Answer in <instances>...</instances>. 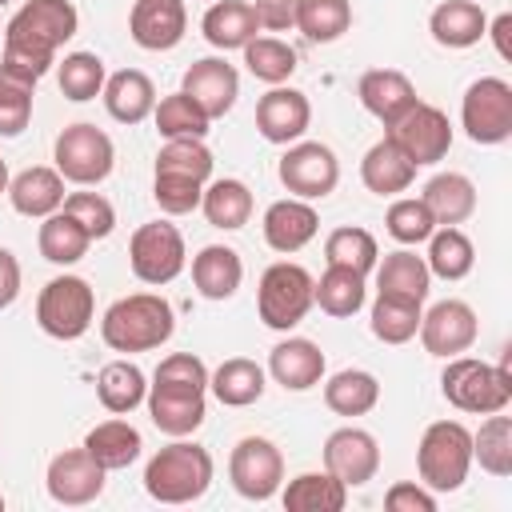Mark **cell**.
<instances>
[{
  "label": "cell",
  "instance_id": "obj_1",
  "mask_svg": "<svg viewBox=\"0 0 512 512\" xmlns=\"http://www.w3.org/2000/svg\"><path fill=\"white\" fill-rule=\"evenodd\" d=\"M76 4L72 0H28L4 28V68L40 80L52 64L60 44L76 36Z\"/></svg>",
  "mask_w": 512,
  "mask_h": 512
},
{
  "label": "cell",
  "instance_id": "obj_2",
  "mask_svg": "<svg viewBox=\"0 0 512 512\" xmlns=\"http://www.w3.org/2000/svg\"><path fill=\"white\" fill-rule=\"evenodd\" d=\"M204 392H208V368L192 352H172L160 360L152 384H148V416L164 436H192L204 424Z\"/></svg>",
  "mask_w": 512,
  "mask_h": 512
},
{
  "label": "cell",
  "instance_id": "obj_3",
  "mask_svg": "<svg viewBox=\"0 0 512 512\" xmlns=\"http://www.w3.org/2000/svg\"><path fill=\"white\" fill-rule=\"evenodd\" d=\"M212 176V152L204 148V140H168L156 152V180H152V196L160 204V212L168 216H184L192 208H200L204 184Z\"/></svg>",
  "mask_w": 512,
  "mask_h": 512
},
{
  "label": "cell",
  "instance_id": "obj_4",
  "mask_svg": "<svg viewBox=\"0 0 512 512\" xmlns=\"http://www.w3.org/2000/svg\"><path fill=\"white\" fill-rule=\"evenodd\" d=\"M172 328V304L156 292H132L116 300L100 320V336L112 352H152L172 336Z\"/></svg>",
  "mask_w": 512,
  "mask_h": 512
},
{
  "label": "cell",
  "instance_id": "obj_5",
  "mask_svg": "<svg viewBox=\"0 0 512 512\" xmlns=\"http://www.w3.org/2000/svg\"><path fill=\"white\" fill-rule=\"evenodd\" d=\"M208 484H212L208 448L188 444L180 436L168 448H160L144 468V492L160 504H192L208 492Z\"/></svg>",
  "mask_w": 512,
  "mask_h": 512
},
{
  "label": "cell",
  "instance_id": "obj_6",
  "mask_svg": "<svg viewBox=\"0 0 512 512\" xmlns=\"http://www.w3.org/2000/svg\"><path fill=\"white\" fill-rule=\"evenodd\" d=\"M440 392L460 412H504L512 404V372L508 364H488L472 356H448V368L440 372Z\"/></svg>",
  "mask_w": 512,
  "mask_h": 512
},
{
  "label": "cell",
  "instance_id": "obj_7",
  "mask_svg": "<svg viewBox=\"0 0 512 512\" xmlns=\"http://www.w3.org/2000/svg\"><path fill=\"white\" fill-rule=\"evenodd\" d=\"M472 468V432L460 420H436L424 428L416 448L420 484L432 492H456Z\"/></svg>",
  "mask_w": 512,
  "mask_h": 512
},
{
  "label": "cell",
  "instance_id": "obj_8",
  "mask_svg": "<svg viewBox=\"0 0 512 512\" xmlns=\"http://www.w3.org/2000/svg\"><path fill=\"white\" fill-rule=\"evenodd\" d=\"M96 296L84 276H52L36 296V324L52 340H80L92 328Z\"/></svg>",
  "mask_w": 512,
  "mask_h": 512
},
{
  "label": "cell",
  "instance_id": "obj_9",
  "mask_svg": "<svg viewBox=\"0 0 512 512\" xmlns=\"http://www.w3.org/2000/svg\"><path fill=\"white\" fill-rule=\"evenodd\" d=\"M312 284L316 280L308 276V268H300L292 260L268 264L264 276H260V288H256V312H260V320L268 328H276V332L296 328L308 316V308H312Z\"/></svg>",
  "mask_w": 512,
  "mask_h": 512
},
{
  "label": "cell",
  "instance_id": "obj_10",
  "mask_svg": "<svg viewBox=\"0 0 512 512\" xmlns=\"http://www.w3.org/2000/svg\"><path fill=\"white\" fill-rule=\"evenodd\" d=\"M52 156H56V172L72 184H84V188L108 180V172L116 164V148H112L108 132L96 124H68L56 136Z\"/></svg>",
  "mask_w": 512,
  "mask_h": 512
},
{
  "label": "cell",
  "instance_id": "obj_11",
  "mask_svg": "<svg viewBox=\"0 0 512 512\" xmlns=\"http://www.w3.org/2000/svg\"><path fill=\"white\" fill-rule=\"evenodd\" d=\"M184 236L176 224L168 220H152V224H140L128 240V264L136 272L140 284H172L180 272H184Z\"/></svg>",
  "mask_w": 512,
  "mask_h": 512
},
{
  "label": "cell",
  "instance_id": "obj_12",
  "mask_svg": "<svg viewBox=\"0 0 512 512\" xmlns=\"http://www.w3.org/2000/svg\"><path fill=\"white\" fill-rule=\"evenodd\" d=\"M460 124L472 144H504L512 136V84L500 76L472 80L460 104Z\"/></svg>",
  "mask_w": 512,
  "mask_h": 512
},
{
  "label": "cell",
  "instance_id": "obj_13",
  "mask_svg": "<svg viewBox=\"0 0 512 512\" xmlns=\"http://www.w3.org/2000/svg\"><path fill=\"white\" fill-rule=\"evenodd\" d=\"M388 140H392L416 168H424V164H436V160L448 156V148H452V124H448V116H444L436 104L416 100L400 120L388 124Z\"/></svg>",
  "mask_w": 512,
  "mask_h": 512
},
{
  "label": "cell",
  "instance_id": "obj_14",
  "mask_svg": "<svg viewBox=\"0 0 512 512\" xmlns=\"http://www.w3.org/2000/svg\"><path fill=\"white\" fill-rule=\"evenodd\" d=\"M280 184L296 196V200H320L336 188L340 180V164H336V152L320 140H296L284 156H280V168H276Z\"/></svg>",
  "mask_w": 512,
  "mask_h": 512
},
{
  "label": "cell",
  "instance_id": "obj_15",
  "mask_svg": "<svg viewBox=\"0 0 512 512\" xmlns=\"http://www.w3.org/2000/svg\"><path fill=\"white\" fill-rule=\"evenodd\" d=\"M228 480L244 500H268L280 492L284 456L264 436H244L228 456Z\"/></svg>",
  "mask_w": 512,
  "mask_h": 512
},
{
  "label": "cell",
  "instance_id": "obj_16",
  "mask_svg": "<svg viewBox=\"0 0 512 512\" xmlns=\"http://www.w3.org/2000/svg\"><path fill=\"white\" fill-rule=\"evenodd\" d=\"M416 332H420V344H424L428 356H444L448 360V356H460V352H468L476 344L480 324H476V312L464 300H440L420 316Z\"/></svg>",
  "mask_w": 512,
  "mask_h": 512
},
{
  "label": "cell",
  "instance_id": "obj_17",
  "mask_svg": "<svg viewBox=\"0 0 512 512\" xmlns=\"http://www.w3.org/2000/svg\"><path fill=\"white\" fill-rule=\"evenodd\" d=\"M376 468H380V448H376L372 432L348 424L324 440V472H332L344 488L368 484L376 476Z\"/></svg>",
  "mask_w": 512,
  "mask_h": 512
},
{
  "label": "cell",
  "instance_id": "obj_18",
  "mask_svg": "<svg viewBox=\"0 0 512 512\" xmlns=\"http://www.w3.org/2000/svg\"><path fill=\"white\" fill-rule=\"evenodd\" d=\"M104 468L88 456V448H68L60 456H52L48 464V496L64 508H80V504H92L100 492H104Z\"/></svg>",
  "mask_w": 512,
  "mask_h": 512
},
{
  "label": "cell",
  "instance_id": "obj_19",
  "mask_svg": "<svg viewBox=\"0 0 512 512\" xmlns=\"http://www.w3.org/2000/svg\"><path fill=\"white\" fill-rule=\"evenodd\" d=\"M308 120H312V104L300 88L276 84L256 100V128L268 144H296L308 132Z\"/></svg>",
  "mask_w": 512,
  "mask_h": 512
},
{
  "label": "cell",
  "instance_id": "obj_20",
  "mask_svg": "<svg viewBox=\"0 0 512 512\" xmlns=\"http://www.w3.org/2000/svg\"><path fill=\"white\" fill-rule=\"evenodd\" d=\"M188 8L184 0H136L128 12V32L144 52H168L184 40Z\"/></svg>",
  "mask_w": 512,
  "mask_h": 512
},
{
  "label": "cell",
  "instance_id": "obj_21",
  "mask_svg": "<svg viewBox=\"0 0 512 512\" xmlns=\"http://www.w3.org/2000/svg\"><path fill=\"white\" fill-rule=\"evenodd\" d=\"M180 92H188V96L200 104V112H204L208 120H216V116H224V112L236 104V96H240V76H236V68H232L228 60L204 56V60H196V64L184 72Z\"/></svg>",
  "mask_w": 512,
  "mask_h": 512
},
{
  "label": "cell",
  "instance_id": "obj_22",
  "mask_svg": "<svg viewBox=\"0 0 512 512\" xmlns=\"http://www.w3.org/2000/svg\"><path fill=\"white\" fill-rule=\"evenodd\" d=\"M356 96H360L364 112L376 116L384 128H388L392 120H400V116L416 104L412 80H408L404 72H396V68H372V72H364L360 84H356Z\"/></svg>",
  "mask_w": 512,
  "mask_h": 512
},
{
  "label": "cell",
  "instance_id": "obj_23",
  "mask_svg": "<svg viewBox=\"0 0 512 512\" xmlns=\"http://www.w3.org/2000/svg\"><path fill=\"white\" fill-rule=\"evenodd\" d=\"M268 376L288 392H308L324 376V352L304 336H288L268 352Z\"/></svg>",
  "mask_w": 512,
  "mask_h": 512
},
{
  "label": "cell",
  "instance_id": "obj_24",
  "mask_svg": "<svg viewBox=\"0 0 512 512\" xmlns=\"http://www.w3.org/2000/svg\"><path fill=\"white\" fill-rule=\"evenodd\" d=\"M316 228H320L316 208L308 200H296V196L276 200L264 212V240H268L272 252H284V256L288 252H300L316 236Z\"/></svg>",
  "mask_w": 512,
  "mask_h": 512
},
{
  "label": "cell",
  "instance_id": "obj_25",
  "mask_svg": "<svg viewBox=\"0 0 512 512\" xmlns=\"http://www.w3.org/2000/svg\"><path fill=\"white\" fill-rule=\"evenodd\" d=\"M104 108H108V116L112 120H120V124H140V120H148L152 116V108H156V88H152V80L140 72V68H120V72H112L108 80H104Z\"/></svg>",
  "mask_w": 512,
  "mask_h": 512
},
{
  "label": "cell",
  "instance_id": "obj_26",
  "mask_svg": "<svg viewBox=\"0 0 512 512\" xmlns=\"http://www.w3.org/2000/svg\"><path fill=\"white\" fill-rule=\"evenodd\" d=\"M8 200L20 216H32V220H44L52 216L60 204H64V176L56 168H24L20 176L8 180Z\"/></svg>",
  "mask_w": 512,
  "mask_h": 512
},
{
  "label": "cell",
  "instance_id": "obj_27",
  "mask_svg": "<svg viewBox=\"0 0 512 512\" xmlns=\"http://www.w3.org/2000/svg\"><path fill=\"white\" fill-rule=\"evenodd\" d=\"M244 280V264H240V252L228 248V244H208L192 256V284L204 300H228L236 296Z\"/></svg>",
  "mask_w": 512,
  "mask_h": 512
},
{
  "label": "cell",
  "instance_id": "obj_28",
  "mask_svg": "<svg viewBox=\"0 0 512 512\" xmlns=\"http://www.w3.org/2000/svg\"><path fill=\"white\" fill-rule=\"evenodd\" d=\"M428 32L444 48H472L480 36H488V16L476 0H444L432 8Z\"/></svg>",
  "mask_w": 512,
  "mask_h": 512
},
{
  "label": "cell",
  "instance_id": "obj_29",
  "mask_svg": "<svg viewBox=\"0 0 512 512\" xmlns=\"http://www.w3.org/2000/svg\"><path fill=\"white\" fill-rule=\"evenodd\" d=\"M360 180H364V188L376 192V196H396V192H404V188L416 180V164L384 136V140H376V144L364 152V160H360Z\"/></svg>",
  "mask_w": 512,
  "mask_h": 512
},
{
  "label": "cell",
  "instance_id": "obj_30",
  "mask_svg": "<svg viewBox=\"0 0 512 512\" xmlns=\"http://www.w3.org/2000/svg\"><path fill=\"white\" fill-rule=\"evenodd\" d=\"M420 200L428 204L436 228H452V224H464L476 212V184L464 172H440L424 184Z\"/></svg>",
  "mask_w": 512,
  "mask_h": 512
},
{
  "label": "cell",
  "instance_id": "obj_31",
  "mask_svg": "<svg viewBox=\"0 0 512 512\" xmlns=\"http://www.w3.org/2000/svg\"><path fill=\"white\" fill-rule=\"evenodd\" d=\"M200 32H204V40H208L212 48L232 52V48H244V44L260 32V24H256L252 4H244V0H216V4L204 12Z\"/></svg>",
  "mask_w": 512,
  "mask_h": 512
},
{
  "label": "cell",
  "instance_id": "obj_32",
  "mask_svg": "<svg viewBox=\"0 0 512 512\" xmlns=\"http://www.w3.org/2000/svg\"><path fill=\"white\" fill-rule=\"evenodd\" d=\"M428 288H432V272H428L424 256L400 248V252H388L384 260H376V292H388V296H404V300L424 304Z\"/></svg>",
  "mask_w": 512,
  "mask_h": 512
},
{
  "label": "cell",
  "instance_id": "obj_33",
  "mask_svg": "<svg viewBox=\"0 0 512 512\" xmlns=\"http://www.w3.org/2000/svg\"><path fill=\"white\" fill-rule=\"evenodd\" d=\"M208 388L224 408H248L264 396V368L248 356H232L208 376Z\"/></svg>",
  "mask_w": 512,
  "mask_h": 512
},
{
  "label": "cell",
  "instance_id": "obj_34",
  "mask_svg": "<svg viewBox=\"0 0 512 512\" xmlns=\"http://www.w3.org/2000/svg\"><path fill=\"white\" fill-rule=\"evenodd\" d=\"M200 208H204V220H208L212 228L236 232V228H244V224H248V216H252V192H248V184H244V180L224 176V180L204 184Z\"/></svg>",
  "mask_w": 512,
  "mask_h": 512
},
{
  "label": "cell",
  "instance_id": "obj_35",
  "mask_svg": "<svg viewBox=\"0 0 512 512\" xmlns=\"http://www.w3.org/2000/svg\"><path fill=\"white\" fill-rule=\"evenodd\" d=\"M84 448H88V456H92L104 472H116V468H128V464L140 456L144 440H140V432H136L128 420H104V424H96V428L84 436Z\"/></svg>",
  "mask_w": 512,
  "mask_h": 512
},
{
  "label": "cell",
  "instance_id": "obj_36",
  "mask_svg": "<svg viewBox=\"0 0 512 512\" xmlns=\"http://www.w3.org/2000/svg\"><path fill=\"white\" fill-rule=\"evenodd\" d=\"M364 276L352 272V268H340V264H328L324 276L312 284V304H320V312L344 320V316H356L364 308Z\"/></svg>",
  "mask_w": 512,
  "mask_h": 512
},
{
  "label": "cell",
  "instance_id": "obj_37",
  "mask_svg": "<svg viewBox=\"0 0 512 512\" xmlns=\"http://www.w3.org/2000/svg\"><path fill=\"white\" fill-rule=\"evenodd\" d=\"M284 508L288 512H340L348 500V488L332 472H300L284 488Z\"/></svg>",
  "mask_w": 512,
  "mask_h": 512
},
{
  "label": "cell",
  "instance_id": "obj_38",
  "mask_svg": "<svg viewBox=\"0 0 512 512\" xmlns=\"http://www.w3.org/2000/svg\"><path fill=\"white\" fill-rule=\"evenodd\" d=\"M380 400V380L364 368H344L324 384V404L336 416H364Z\"/></svg>",
  "mask_w": 512,
  "mask_h": 512
},
{
  "label": "cell",
  "instance_id": "obj_39",
  "mask_svg": "<svg viewBox=\"0 0 512 512\" xmlns=\"http://www.w3.org/2000/svg\"><path fill=\"white\" fill-rule=\"evenodd\" d=\"M36 244H40V256L48 260V264H60V268H68V264H76L84 252H88V244H92V236L64 212V208H56L52 216H44V224H40V236H36Z\"/></svg>",
  "mask_w": 512,
  "mask_h": 512
},
{
  "label": "cell",
  "instance_id": "obj_40",
  "mask_svg": "<svg viewBox=\"0 0 512 512\" xmlns=\"http://www.w3.org/2000/svg\"><path fill=\"white\" fill-rule=\"evenodd\" d=\"M96 396H100V404H104L108 412L124 416V412H132L136 404H144V396H148L144 372H140L132 360H112V364H104L100 376H96Z\"/></svg>",
  "mask_w": 512,
  "mask_h": 512
},
{
  "label": "cell",
  "instance_id": "obj_41",
  "mask_svg": "<svg viewBox=\"0 0 512 512\" xmlns=\"http://www.w3.org/2000/svg\"><path fill=\"white\" fill-rule=\"evenodd\" d=\"M428 272L440 276V280H464L476 264V248L472 240L452 224V228H436L428 236V256H424Z\"/></svg>",
  "mask_w": 512,
  "mask_h": 512
},
{
  "label": "cell",
  "instance_id": "obj_42",
  "mask_svg": "<svg viewBox=\"0 0 512 512\" xmlns=\"http://www.w3.org/2000/svg\"><path fill=\"white\" fill-rule=\"evenodd\" d=\"M420 304L416 300H404V296H388V292H376L372 300V336L384 340V344H408L420 328Z\"/></svg>",
  "mask_w": 512,
  "mask_h": 512
},
{
  "label": "cell",
  "instance_id": "obj_43",
  "mask_svg": "<svg viewBox=\"0 0 512 512\" xmlns=\"http://www.w3.org/2000/svg\"><path fill=\"white\" fill-rule=\"evenodd\" d=\"M472 460H480L488 476H512V416L488 412L480 432H472Z\"/></svg>",
  "mask_w": 512,
  "mask_h": 512
},
{
  "label": "cell",
  "instance_id": "obj_44",
  "mask_svg": "<svg viewBox=\"0 0 512 512\" xmlns=\"http://www.w3.org/2000/svg\"><path fill=\"white\" fill-rule=\"evenodd\" d=\"M296 28L312 44H332L352 28V4L348 0H300Z\"/></svg>",
  "mask_w": 512,
  "mask_h": 512
},
{
  "label": "cell",
  "instance_id": "obj_45",
  "mask_svg": "<svg viewBox=\"0 0 512 512\" xmlns=\"http://www.w3.org/2000/svg\"><path fill=\"white\" fill-rule=\"evenodd\" d=\"M152 120H156V132H160L164 140H184V136L204 140V132H208V124H212L188 92H172V96H164V100L152 108Z\"/></svg>",
  "mask_w": 512,
  "mask_h": 512
},
{
  "label": "cell",
  "instance_id": "obj_46",
  "mask_svg": "<svg viewBox=\"0 0 512 512\" xmlns=\"http://www.w3.org/2000/svg\"><path fill=\"white\" fill-rule=\"evenodd\" d=\"M244 64H248V72L256 80H264V84L276 88V84H284L296 72V48L284 44V40H276V36H252L244 44Z\"/></svg>",
  "mask_w": 512,
  "mask_h": 512
},
{
  "label": "cell",
  "instance_id": "obj_47",
  "mask_svg": "<svg viewBox=\"0 0 512 512\" xmlns=\"http://www.w3.org/2000/svg\"><path fill=\"white\" fill-rule=\"evenodd\" d=\"M324 256H328V264H340V268H352V272L368 276L376 268V260H380V248H376V236L368 228H352L348 224V228L328 232Z\"/></svg>",
  "mask_w": 512,
  "mask_h": 512
},
{
  "label": "cell",
  "instance_id": "obj_48",
  "mask_svg": "<svg viewBox=\"0 0 512 512\" xmlns=\"http://www.w3.org/2000/svg\"><path fill=\"white\" fill-rule=\"evenodd\" d=\"M104 60L96 52H68L60 60V72H56V84L68 100L84 104V100H96L104 92Z\"/></svg>",
  "mask_w": 512,
  "mask_h": 512
},
{
  "label": "cell",
  "instance_id": "obj_49",
  "mask_svg": "<svg viewBox=\"0 0 512 512\" xmlns=\"http://www.w3.org/2000/svg\"><path fill=\"white\" fill-rule=\"evenodd\" d=\"M32 96H36V80L0 64V136H20L28 128Z\"/></svg>",
  "mask_w": 512,
  "mask_h": 512
},
{
  "label": "cell",
  "instance_id": "obj_50",
  "mask_svg": "<svg viewBox=\"0 0 512 512\" xmlns=\"http://www.w3.org/2000/svg\"><path fill=\"white\" fill-rule=\"evenodd\" d=\"M384 224H388V236L400 240V244H424V240L436 232V220H432V212H428V204H424L420 196H400V200H392Z\"/></svg>",
  "mask_w": 512,
  "mask_h": 512
},
{
  "label": "cell",
  "instance_id": "obj_51",
  "mask_svg": "<svg viewBox=\"0 0 512 512\" xmlns=\"http://www.w3.org/2000/svg\"><path fill=\"white\" fill-rule=\"evenodd\" d=\"M92 240H104L112 228H116V212H112V204L100 196V192H72V196H64V204H60Z\"/></svg>",
  "mask_w": 512,
  "mask_h": 512
},
{
  "label": "cell",
  "instance_id": "obj_52",
  "mask_svg": "<svg viewBox=\"0 0 512 512\" xmlns=\"http://www.w3.org/2000/svg\"><path fill=\"white\" fill-rule=\"evenodd\" d=\"M384 504H388V512H436L432 488H424V484H416V480L392 484V488L384 492Z\"/></svg>",
  "mask_w": 512,
  "mask_h": 512
},
{
  "label": "cell",
  "instance_id": "obj_53",
  "mask_svg": "<svg viewBox=\"0 0 512 512\" xmlns=\"http://www.w3.org/2000/svg\"><path fill=\"white\" fill-rule=\"evenodd\" d=\"M296 8H300V0H256V4H252L256 24L268 28V32H288V28H296Z\"/></svg>",
  "mask_w": 512,
  "mask_h": 512
},
{
  "label": "cell",
  "instance_id": "obj_54",
  "mask_svg": "<svg viewBox=\"0 0 512 512\" xmlns=\"http://www.w3.org/2000/svg\"><path fill=\"white\" fill-rule=\"evenodd\" d=\"M20 296V264L8 248H0V308H8Z\"/></svg>",
  "mask_w": 512,
  "mask_h": 512
},
{
  "label": "cell",
  "instance_id": "obj_55",
  "mask_svg": "<svg viewBox=\"0 0 512 512\" xmlns=\"http://www.w3.org/2000/svg\"><path fill=\"white\" fill-rule=\"evenodd\" d=\"M508 32H512V12H500V16L492 20V40H496V52H500L504 60H512V44H508Z\"/></svg>",
  "mask_w": 512,
  "mask_h": 512
},
{
  "label": "cell",
  "instance_id": "obj_56",
  "mask_svg": "<svg viewBox=\"0 0 512 512\" xmlns=\"http://www.w3.org/2000/svg\"><path fill=\"white\" fill-rule=\"evenodd\" d=\"M0 192H8V164L0 160Z\"/></svg>",
  "mask_w": 512,
  "mask_h": 512
},
{
  "label": "cell",
  "instance_id": "obj_57",
  "mask_svg": "<svg viewBox=\"0 0 512 512\" xmlns=\"http://www.w3.org/2000/svg\"><path fill=\"white\" fill-rule=\"evenodd\" d=\"M0 508H4V496H0Z\"/></svg>",
  "mask_w": 512,
  "mask_h": 512
},
{
  "label": "cell",
  "instance_id": "obj_58",
  "mask_svg": "<svg viewBox=\"0 0 512 512\" xmlns=\"http://www.w3.org/2000/svg\"><path fill=\"white\" fill-rule=\"evenodd\" d=\"M4 4H8V0H0V8H4Z\"/></svg>",
  "mask_w": 512,
  "mask_h": 512
}]
</instances>
